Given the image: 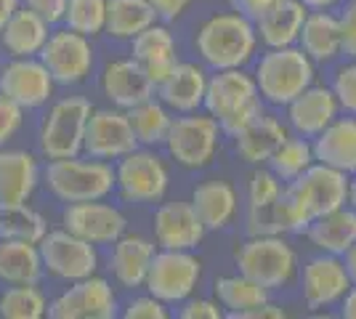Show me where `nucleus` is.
Listing matches in <instances>:
<instances>
[{"mask_svg": "<svg viewBox=\"0 0 356 319\" xmlns=\"http://www.w3.org/2000/svg\"><path fill=\"white\" fill-rule=\"evenodd\" d=\"M40 181L64 205L106 199L115 192V167L106 160H93L80 154L61 157V160H48Z\"/></svg>", "mask_w": 356, "mask_h": 319, "instance_id": "nucleus-1", "label": "nucleus"}, {"mask_svg": "<svg viewBox=\"0 0 356 319\" xmlns=\"http://www.w3.org/2000/svg\"><path fill=\"white\" fill-rule=\"evenodd\" d=\"M202 104L208 106L210 117H216L221 131L229 136H237L261 115L255 83L237 69H221V75L213 77L205 85Z\"/></svg>", "mask_w": 356, "mask_h": 319, "instance_id": "nucleus-2", "label": "nucleus"}, {"mask_svg": "<svg viewBox=\"0 0 356 319\" xmlns=\"http://www.w3.org/2000/svg\"><path fill=\"white\" fill-rule=\"evenodd\" d=\"M90 112L93 104L86 96H64L48 106L38 133V149L45 160L83 154V136Z\"/></svg>", "mask_w": 356, "mask_h": 319, "instance_id": "nucleus-3", "label": "nucleus"}, {"mask_svg": "<svg viewBox=\"0 0 356 319\" xmlns=\"http://www.w3.org/2000/svg\"><path fill=\"white\" fill-rule=\"evenodd\" d=\"M252 46H255V32L250 19H245L242 14L213 16L197 32V51L216 69H237L239 64L250 59Z\"/></svg>", "mask_w": 356, "mask_h": 319, "instance_id": "nucleus-4", "label": "nucleus"}, {"mask_svg": "<svg viewBox=\"0 0 356 319\" xmlns=\"http://www.w3.org/2000/svg\"><path fill=\"white\" fill-rule=\"evenodd\" d=\"M314 67L309 56L296 48H274L258 64V88L274 104H290L312 85Z\"/></svg>", "mask_w": 356, "mask_h": 319, "instance_id": "nucleus-5", "label": "nucleus"}, {"mask_svg": "<svg viewBox=\"0 0 356 319\" xmlns=\"http://www.w3.org/2000/svg\"><path fill=\"white\" fill-rule=\"evenodd\" d=\"M43 272L61 282H74L99 272V250L96 245L86 243L70 234L67 229H48L43 240L38 243Z\"/></svg>", "mask_w": 356, "mask_h": 319, "instance_id": "nucleus-6", "label": "nucleus"}, {"mask_svg": "<svg viewBox=\"0 0 356 319\" xmlns=\"http://www.w3.org/2000/svg\"><path fill=\"white\" fill-rule=\"evenodd\" d=\"M51 319H115L118 317V295L109 279L90 274L70 282L54 301H48Z\"/></svg>", "mask_w": 356, "mask_h": 319, "instance_id": "nucleus-7", "label": "nucleus"}, {"mask_svg": "<svg viewBox=\"0 0 356 319\" xmlns=\"http://www.w3.org/2000/svg\"><path fill=\"white\" fill-rule=\"evenodd\" d=\"M38 59L45 64V69L51 72L56 85H77L90 75L93 69V43L90 38L80 32L61 27L51 30L45 40L43 51L38 54Z\"/></svg>", "mask_w": 356, "mask_h": 319, "instance_id": "nucleus-8", "label": "nucleus"}, {"mask_svg": "<svg viewBox=\"0 0 356 319\" xmlns=\"http://www.w3.org/2000/svg\"><path fill=\"white\" fill-rule=\"evenodd\" d=\"M237 266L242 277L258 282L261 288H282L296 272V253L290 245L274 234L252 237L237 250Z\"/></svg>", "mask_w": 356, "mask_h": 319, "instance_id": "nucleus-9", "label": "nucleus"}, {"mask_svg": "<svg viewBox=\"0 0 356 319\" xmlns=\"http://www.w3.org/2000/svg\"><path fill=\"white\" fill-rule=\"evenodd\" d=\"M115 189L128 202H157L168 192V167L154 152L136 147L115 165Z\"/></svg>", "mask_w": 356, "mask_h": 319, "instance_id": "nucleus-10", "label": "nucleus"}, {"mask_svg": "<svg viewBox=\"0 0 356 319\" xmlns=\"http://www.w3.org/2000/svg\"><path fill=\"white\" fill-rule=\"evenodd\" d=\"M200 282V261L186 250H165L154 253L147 272L149 295L160 298L163 304H178L192 295Z\"/></svg>", "mask_w": 356, "mask_h": 319, "instance_id": "nucleus-11", "label": "nucleus"}, {"mask_svg": "<svg viewBox=\"0 0 356 319\" xmlns=\"http://www.w3.org/2000/svg\"><path fill=\"white\" fill-rule=\"evenodd\" d=\"M61 229L99 247V245H112L118 237H122L128 229V218L120 208L104 199L70 202L61 211Z\"/></svg>", "mask_w": 356, "mask_h": 319, "instance_id": "nucleus-12", "label": "nucleus"}, {"mask_svg": "<svg viewBox=\"0 0 356 319\" xmlns=\"http://www.w3.org/2000/svg\"><path fill=\"white\" fill-rule=\"evenodd\" d=\"M138 141L134 136V128L128 122L125 109L106 106L90 112L86 122V136H83V154L93 160H120L122 154L134 152Z\"/></svg>", "mask_w": 356, "mask_h": 319, "instance_id": "nucleus-13", "label": "nucleus"}, {"mask_svg": "<svg viewBox=\"0 0 356 319\" xmlns=\"http://www.w3.org/2000/svg\"><path fill=\"white\" fill-rule=\"evenodd\" d=\"M56 91V83L38 56L8 59L0 67V93L22 106L24 112L43 109Z\"/></svg>", "mask_w": 356, "mask_h": 319, "instance_id": "nucleus-14", "label": "nucleus"}, {"mask_svg": "<svg viewBox=\"0 0 356 319\" xmlns=\"http://www.w3.org/2000/svg\"><path fill=\"white\" fill-rule=\"evenodd\" d=\"M218 144V122L216 117H178L170 122L165 147L170 157L184 167H202L210 163Z\"/></svg>", "mask_w": 356, "mask_h": 319, "instance_id": "nucleus-15", "label": "nucleus"}, {"mask_svg": "<svg viewBox=\"0 0 356 319\" xmlns=\"http://www.w3.org/2000/svg\"><path fill=\"white\" fill-rule=\"evenodd\" d=\"M290 189L298 195V199L306 205L312 218H319L325 213H332L343 208L348 197V181L343 170L330 165H309L303 173H298Z\"/></svg>", "mask_w": 356, "mask_h": 319, "instance_id": "nucleus-16", "label": "nucleus"}, {"mask_svg": "<svg viewBox=\"0 0 356 319\" xmlns=\"http://www.w3.org/2000/svg\"><path fill=\"white\" fill-rule=\"evenodd\" d=\"M43 167L35 152L0 147V208H16L35 197Z\"/></svg>", "mask_w": 356, "mask_h": 319, "instance_id": "nucleus-17", "label": "nucleus"}, {"mask_svg": "<svg viewBox=\"0 0 356 319\" xmlns=\"http://www.w3.org/2000/svg\"><path fill=\"white\" fill-rule=\"evenodd\" d=\"M205 231L192 202H165L154 213V240L165 250H192L202 243Z\"/></svg>", "mask_w": 356, "mask_h": 319, "instance_id": "nucleus-18", "label": "nucleus"}, {"mask_svg": "<svg viewBox=\"0 0 356 319\" xmlns=\"http://www.w3.org/2000/svg\"><path fill=\"white\" fill-rule=\"evenodd\" d=\"M99 85H102V93L112 101V106L118 109H131L154 96L152 80L134 56L109 61L99 77Z\"/></svg>", "mask_w": 356, "mask_h": 319, "instance_id": "nucleus-19", "label": "nucleus"}, {"mask_svg": "<svg viewBox=\"0 0 356 319\" xmlns=\"http://www.w3.org/2000/svg\"><path fill=\"white\" fill-rule=\"evenodd\" d=\"M51 30L54 27L45 19H40L27 6H19L0 32V48L8 54V59H30L43 51Z\"/></svg>", "mask_w": 356, "mask_h": 319, "instance_id": "nucleus-20", "label": "nucleus"}, {"mask_svg": "<svg viewBox=\"0 0 356 319\" xmlns=\"http://www.w3.org/2000/svg\"><path fill=\"white\" fill-rule=\"evenodd\" d=\"M154 243L138 234H122L112 243L109 253V269L112 277L118 279L122 288H141L147 279L149 263L154 256Z\"/></svg>", "mask_w": 356, "mask_h": 319, "instance_id": "nucleus-21", "label": "nucleus"}, {"mask_svg": "<svg viewBox=\"0 0 356 319\" xmlns=\"http://www.w3.org/2000/svg\"><path fill=\"white\" fill-rule=\"evenodd\" d=\"M131 43H134V59L144 67L152 85L157 88L176 67V40L170 30L152 24L144 32H138Z\"/></svg>", "mask_w": 356, "mask_h": 319, "instance_id": "nucleus-22", "label": "nucleus"}, {"mask_svg": "<svg viewBox=\"0 0 356 319\" xmlns=\"http://www.w3.org/2000/svg\"><path fill=\"white\" fill-rule=\"evenodd\" d=\"M205 72L194 64H178L170 69V75L154 88L157 99L165 106L176 109V112H194L197 106L205 101Z\"/></svg>", "mask_w": 356, "mask_h": 319, "instance_id": "nucleus-23", "label": "nucleus"}, {"mask_svg": "<svg viewBox=\"0 0 356 319\" xmlns=\"http://www.w3.org/2000/svg\"><path fill=\"white\" fill-rule=\"evenodd\" d=\"M348 288L346 266L335 259H314L303 272V295L312 309L338 301Z\"/></svg>", "mask_w": 356, "mask_h": 319, "instance_id": "nucleus-24", "label": "nucleus"}, {"mask_svg": "<svg viewBox=\"0 0 356 319\" xmlns=\"http://www.w3.org/2000/svg\"><path fill=\"white\" fill-rule=\"evenodd\" d=\"M43 261L35 243L0 237V282L3 285H27L43 279Z\"/></svg>", "mask_w": 356, "mask_h": 319, "instance_id": "nucleus-25", "label": "nucleus"}, {"mask_svg": "<svg viewBox=\"0 0 356 319\" xmlns=\"http://www.w3.org/2000/svg\"><path fill=\"white\" fill-rule=\"evenodd\" d=\"M312 152L316 154V160H322L330 167H338L343 173L356 170V120L327 125Z\"/></svg>", "mask_w": 356, "mask_h": 319, "instance_id": "nucleus-26", "label": "nucleus"}, {"mask_svg": "<svg viewBox=\"0 0 356 319\" xmlns=\"http://www.w3.org/2000/svg\"><path fill=\"white\" fill-rule=\"evenodd\" d=\"M335 117V96L327 88H306L290 101V122L300 133H322Z\"/></svg>", "mask_w": 356, "mask_h": 319, "instance_id": "nucleus-27", "label": "nucleus"}, {"mask_svg": "<svg viewBox=\"0 0 356 319\" xmlns=\"http://www.w3.org/2000/svg\"><path fill=\"white\" fill-rule=\"evenodd\" d=\"M303 22H306V8H303V3H298V0H280L274 8H268L266 14L258 19L255 24H258L261 38L266 40V46L284 48L298 38Z\"/></svg>", "mask_w": 356, "mask_h": 319, "instance_id": "nucleus-28", "label": "nucleus"}, {"mask_svg": "<svg viewBox=\"0 0 356 319\" xmlns=\"http://www.w3.org/2000/svg\"><path fill=\"white\" fill-rule=\"evenodd\" d=\"M234 138H237V152L248 163H268V157L287 141V133H284V128L274 117L258 115Z\"/></svg>", "mask_w": 356, "mask_h": 319, "instance_id": "nucleus-29", "label": "nucleus"}, {"mask_svg": "<svg viewBox=\"0 0 356 319\" xmlns=\"http://www.w3.org/2000/svg\"><path fill=\"white\" fill-rule=\"evenodd\" d=\"M192 208L205 229H223L234 215L237 197L226 181H205L194 189Z\"/></svg>", "mask_w": 356, "mask_h": 319, "instance_id": "nucleus-30", "label": "nucleus"}, {"mask_svg": "<svg viewBox=\"0 0 356 319\" xmlns=\"http://www.w3.org/2000/svg\"><path fill=\"white\" fill-rule=\"evenodd\" d=\"M154 8L149 0H106L104 32L118 40H134L138 32L154 24Z\"/></svg>", "mask_w": 356, "mask_h": 319, "instance_id": "nucleus-31", "label": "nucleus"}, {"mask_svg": "<svg viewBox=\"0 0 356 319\" xmlns=\"http://www.w3.org/2000/svg\"><path fill=\"white\" fill-rule=\"evenodd\" d=\"M309 237L322 250L341 256L356 243V213L338 208V211L314 218L309 224Z\"/></svg>", "mask_w": 356, "mask_h": 319, "instance_id": "nucleus-32", "label": "nucleus"}, {"mask_svg": "<svg viewBox=\"0 0 356 319\" xmlns=\"http://www.w3.org/2000/svg\"><path fill=\"white\" fill-rule=\"evenodd\" d=\"M125 115H128V122L134 128V136L138 144H144V147L165 144L173 117L168 115V106L163 101H154V96H152L147 101L125 109Z\"/></svg>", "mask_w": 356, "mask_h": 319, "instance_id": "nucleus-33", "label": "nucleus"}, {"mask_svg": "<svg viewBox=\"0 0 356 319\" xmlns=\"http://www.w3.org/2000/svg\"><path fill=\"white\" fill-rule=\"evenodd\" d=\"M298 35L303 40L306 54L319 61L332 59L341 51V24H338V19H332L327 14L309 16Z\"/></svg>", "mask_w": 356, "mask_h": 319, "instance_id": "nucleus-34", "label": "nucleus"}, {"mask_svg": "<svg viewBox=\"0 0 356 319\" xmlns=\"http://www.w3.org/2000/svg\"><path fill=\"white\" fill-rule=\"evenodd\" d=\"M48 314V298L38 282L6 285L0 293V317L3 319H43Z\"/></svg>", "mask_w": 356, "mask_h": 319, "instance_id": "nucleus-35", "label": "nucleus"}, {"mask_svg": "<svg viewBox=\"0 0 356 319\" xmlns=\"http://www.w3.org/2000/svg\"><path fill=\"white\" fill-rule=\"evenodd\" d=\"M48 234V218L40 211H35L30 202L3 208L0 213V237L6 240H22V243H40Z\"/></svg>", "mask_w": 356, "mask_h": 319, "instance_id": "nucleus-36", "label": "nucleus"}, {"mask_svg": "<svg viewBox=\"0 0 356 319\" xmlns=\"http://www.w3.org/2000/svg\"><path fill=\"white\" fill-rule=\"evenodd\" d=\"M106 22V0H67L64 27L80 32L86 38H96L104 32Z\"/></svg>", "mask_w": 356, "mask_h": 319, "instance_id": "nucleus-37", "label": "nucleus"}, {"mask_svg": "<svg viewBox=\"0 0 356 319\" xmlns=\"http://www.w3.org/2000/svg\"><path fill=\"white\" fill-rule=\"evenodd\" d=\"M216 293H218L221 304L232 311H242V309L268 301V290L248 279V277H221L216 282Z\"/></svg>", "mask_w": 356, "mask_h": 319, "instance_id": "nucleus-38", "label": "nucleus"}, {"mask_svg": "<svg viewBox=\"0 0 356 319\" xmlns=\"http://www.w3.org/2000/svg\"><path fill=\"white\" fill-rule=\"evenodd\" d=\"M271 221L280 234V231H303V229H309L314 218L309 215L306 205L298 199L296 192L287 186L284 192L280 189V195L271 202Z\"/></svg>", "mask_w": 356, "mask_h": 319, "instance_id": "nucleus-39", "label": "nucleus"}, {"mask_svg": "<svg viewBox=\"0 0 356 319\" xmlns=\"http://www.w3.org/2000/svg\"><path fill=\"white\" fill-rule=\"evenodd\" d=\"M312 147L306 141H284L277 152L268 157V163L274 167L277 176L282 179H296L298 173H303L306 167L312 165Z\"/></svg>", "mask_w": 356, "mask_h": 319, "instance_id": "nucleus-40", "label": "nucleus"}, {"mask_svg": "<svg viewBox=\"0 0 356 319\" xmlns=\"http://www.w3.org/2000/svg\"><path fill=\"white\" fill-rule=\"evenodd\" d=\"M24 125V109L0 93V147H8Z\"/></svg>", "mask_w": 356, "mask_h": 319, "instance_id": "nucleus-41", "label": "nucleus"}, {"mask_svg": "<svg viewBox=\"0 0 356 319\" xmlns=\"http://www.w3.org/2000/svg\"><path fill=\"white\" fill-rule=\"evenodd\" d=\"M125 319H165L168 311H165V304L154 295H147V298H134L131 304L125 306L122 311Z\"/></svg>", "mask_w": 356, "mask_h": 319, "instance_id": "nucleus-42", "label": "nucleus"}, {"mask_svg": "<svg viewBox=\"0 0 356 319\" xmlns=\"http://www.w3.org/2000/svg\"><path fill=\"white\" fill-rule=\"evenodd\" d=\"M24 6L40 19H45L51 27H59L64 22V11H67V0H24Z\"/></svg>", "mask_w": 356, "mask_h": 319, "instance_id": "nucleus-43", "label": "nucleus"}, {"mask_svg": "<svg viewBox=\"0 0 356 319\" xmlns=\"http://www.w3.org/2000/svg\"><path fill=\"white\" fill-rule=\"evenodd\" d=\"M335 96L341 99V104L346 109L356 112V64L338 72V77H335Z\"/></svg>", "mask_w": 356, "mask_h": 319, "instance_id": "nucleus-44", "label": "nucleus"}, {"mask_svg": "<svg viewBox=\"0 0 356 319\" xmlns=\"http://www.w3.org/2000/svg\"><path fill=\"white\" fill-rule=\"evenodd\" d=\"M341 24V51L348 56H356V0L348 6V11L343 14Z\"/></svg>", "mask_w": 356, "mask_h": 319, "instance_id": "nucleus-45", "label": "nucleus"}, {"mask_svg": "<svg viewBox=\"0 0 356 319\" xmlns=\"http://www.w3.org/2000/svg\"><path fill=\"white\" fill-rule=\"evenodd\" d=\"M229 317L232 319H284L287 314H284L280 306L264 301V304L250 306V309H242V311H232Z\"/></svg>", "mask_w": 356, "mask_h": 319, "instance_id": "nucleus-46", "label": "nucleus"}, {"mask_svg": "<svg viewBox=\"0 0 356 319\" xmlns=\"http://www.w3.org/2000/svg\"><path fill=\"white\" fill-rule=\"evenodd\" d=\"M221 309L213 301H189L181 309V319H221Z\"/></svg>", "mask_w": 356, "mask_h": 319, "instance_id": "nucleus-47", "label": "nucleus"}, {"mask_svg": "<svg viewBox=\"0 0 356 319\" xmlns=\"http://www.w3.org/2000/svg\"><path fill=\"white\" fill-rule=\"evenodd\" d=\"M229 3H232V6H234V11H239L245 19L258 22V19L266 14L268 8H274L280 0H229Z\"/></svg>", "mask_w": 356, "mask_h": 319, "instance_id": "nucleus-48", "label": "nucleus"}, {"mask_svg": "<svg viewBox=\"0 0 356 319\" xmlns=\"http://www.w3.org/2000/svg\"><path fill=\"white\" fill-rule=\"evenodd\" d=\"M149 6L154 8V14L160 16V19H178V16L184 14V8L189 6V0H149Z\"/></svg>", "mask_w": 356, "mask_h": 319, "instance_id": "nucleus-49", "label": "nucleus"}, {"mask_svg": "<svg viewBox=\"0 0 356 319\" xmlns=\"http://www.w3.org/2000/svg\"><path fill=\"white\" fill-rule=\"evenodd\" d=\"M22 3L19 0H0V32H3V27H6V22L11 19V14H14L16 8H19Z\"/></svg>", "mask_w": 356, "mask_h": 319, "instance_id": "nucleus-50", "label": "nucleus"}, {"mask_svg": "<svg viewBox=\"0 0 356 319\" xmlns=\"http://www.w3.org/2000/svg\"><path fill=\"white\" fill-rule=\"evenodd\" d=\"M346 274H348V279L356 282V243L346 250Z\"/></svg>", "mask_w": 356, "mask_h": 319, "instance_id": "nucleus-51", "label": "nucleus"}, {"mask_svg": "<svg viewBox=\"0 0 356 319\" xmlns=\"http://www.w3.org/2000/svg\"><path fill=\"white\" fill-rule=\"evenodd\" d=\"M343 317L356 319V288L346 295V304H343Z\"/></svg>", "mask_w": 356, "mask_h": 319, "instance_id": "nucleus-52", "label": "nucleus"}, {"mask_svg": "<svg viewBox=\"0 0 356 319\" xmlns=\"http://www.w3.org/2000/svg\"><path fill=\"white\" fill-rule=\"evenodd\" d=\"M335 0H303V6H312V8H327V6H332Z\"/></svg>", "mask_w": 356, "mask_h": 319, "instance_id": "nucleus-53", "label": "nucleus"}, {"mask_svg": "<svg viewBox=\"0 0 356 319\" xmlns=\"http://www.w3.org/2000/svg\"><path fill=\"white\" fill-rule=\"evenodd\" d=\"M348 197H351V202L356 205V181L351 183V186H348Z\"/></svg>", "mask_w": 356, "mask_h": 319, "instance_id": "nucleus-54", "label": "nucleus"}, {"mask_svg": "<svg viewBox=\"0 0 356 319\" xmlns=\"http://www.w3.org/2000/svg\"><path fill=\"white\" fill-rule=\"evenodd\" d=\"M0 213H3V208H0Z\"/></svg>", "mask_w": 356, "mask_h": 319, "instance_id": "nucleus-55", "label": "nucleus"}]
</instances>
